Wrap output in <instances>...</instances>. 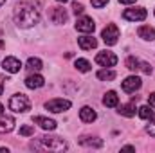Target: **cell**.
I'll return each instance as SVG.
<instances>
[{
	"mask_svg": "<svg viewBox=\"0 0 155 153\" xmlns=\"http://www.w3.org/2000/svg\"><path fill=\"white\" fill-rule=\"evenodd\" d=\"M13 18H15V24L22 29H29L33 25H36L40 20V11L29 2H22L15 7V13H13Z\"/></svg>",
	"mask_w": 155,
	"mask_h": 153,
	"instance_id": "6da1fadb",
	"label": "cell"
},
{
	"mask_svg": "<svg viewBox=\"0 0 155 153\" xmlns=\"http://www.w3.org/2000/svg\"><path fill=\"white\" fill-rule=\"evenodd\" d=\"M33 148H40V150H54V151H61L67 150V142L61 137H43L40 139V144H31Z\"/></svg>",
	"mask_w": 155,
	"mask_h": 153,
	"instance_id": "7a4b0ae2",
	"label": "cell"
},
{
	"mask_svg": "<svg viewBox=\"0 0 155 153\" xmlns=\"http://www.w3.org/2000/svg\"><path fill=\"white\" fill-rule=\"evenodd\" d=\"M9 108L15 112V114H25L27 110H31V101L27 96L24 94H15L11 99H9Z\"/></svg>",
	"mask_w": 155,
	"mask_h": 153,
	"instance_id": "3957f363",
	"label": "cell"
},
{
	"mask_svg": "<svg viewBox=\"0 0 155 153\" xmlns=\"http://www.w3.org/2000/svg\"><path fill=\"white\" fill-rule=\"evenodd\" d=\"M146 16H148V13L144 7H130V9H124V13H123V18L128 22H143V20H146Z\"/></svg>",
	"mask_w": 155,
	"mask_h": 153,
	"instance_id": "277c9868",
	"label": "cell"
},
{
	"mask_svg": "<svg viewBox=\"0 0 155 153\" xmlns=\"http://www.w3.org/2000/svg\"><path fill=\"white\" fill-rule=\"evenodd\" d=\"M45 108L52 114H61L71 108V101L69 99H51L45 103Z\"/></svg>",
	"mask_w": 155,
	"mask_h": 153,
	"instance_id": "5b68a950",
	"label": "cell"
},
{
	"mask_svg": "<svg viewBox=\"0 0 155 153\" xmlns=\"http://www.w3.org/2000/svg\"><path fill=\"white\" fill-rule=\"evenodd\" d=\"M101 38H103V41H105L107 45H116L117 40H119V29H117V25L108 24V25L101 31Z\"/></svg>",
	"mask_w": 155,
	"mask_h": 153,
	"instance_id": "8992f818",
	"label": "cell"
},
{
	"mask_svg": "<svg viewBox=\"0 0 155 153\" xmlns=\"http://www.w3.org/2000/svg\"><path fill=\"white\" fill-rule=\"evenodd\" d=\"M96 63L101 65V67H116L117 65V56L110 50H105V52H97L96 56Z\"/></svg>",
	"mask_w": 155,
	"mask_h": 153,
	"instance_id": "52a82bcc",
	"label": "cell"
},
{
	"mask_svg": "<svg viewBox=\"0 0 155 153\" xmlns=\"http://www.w3.org/2000/svg\"><path fill=\"white\" fill-rule=\"evenodd\" d=\"M96 29V22L90 16H81L76 20V31L83 33V34H92Z\"/></svg>",
	"mask_w": 155,
	"mask_h": 153,
	"instance_id": "ba28073f",
	"label": "cell"
},
{
	"mask_svg": "<svg viewBox=\"0 0 155 153\" xmlns=\"http://www.w3.org/2000/svg\"><path fill=\"white\" fill-rule=\"evenodd\" d=\"M121 86H123V90H124L126 94H134V92H137V90L143 86V81H141L139 76H128L123 83H121Z\"/></svg>",
	"mask_w": 155,
	"mask_h": 153,
	"instance_id": "9c48e42d",
	"label": "cell"
},
{
	"mask_svg": "<svg viewBox=\"0 0 155 153\" xmlns=\"http://www.w3.org/2000/svg\"><path fill=\"white\" fill-rule=\"evenodd\" d=\"M2 69H4L5 72H9V74H16V72H20L22 63H20L18 58H15V56H7V58L2 60Z\"/></svg>",
	"mask_w": 155,
	"mask_h": 153,
	"instance_id": "30bf717a",
	"label": "cell"
},
{
	"mask_svg": "<svg viewBox=\"0 0 155 153\" xmlns=\"http://www.w3.org/2000/svg\"><path fill=\"white\" fill-rule=\"evenodd\" d=\"M49 18L52 20V24H65L67 22V11L63 9V7H52L51 9V13H49Z\"/></svg>",
	"mask_w": 155,
	"mask_h": 153,
	"instance_id": "8fae6325",
	"label": "cell"
},
{
	"mask_svg": "<svg viewBox=\"0 0 155 153\" xmlns=\"http://www.w3.org/2000/svg\"><path fill=\"white\" fill-rule=\"evenodd\" d=\"M43 85H45V79H43V76H40L38 72L29 74V76L25 77V86H27V88H31V90L41 88Z\"/></svg>",
	"mask_w": 155,
	"mask_h": 153,
	"instance_id": "7c38bea8",
	"label": "cell"
},
{
	"mask_svg": "<svg viewBox=\"0 0 155 153\" xmlns=\"http://www.w3.org/2000/svg\"><path fill=\"white\" fill-rule=\"evenodd\" d=\"M78 43H79V47L83 50H92V49L97 47V40L94 38V36H90V34H85V36L78 38Z\"/></svg>",
	"mask_w": 155,
	"mask_h": 153,
	"instance_id": "4fadbf2b",
	"label": "cell"
},
{
	"mask_svg": "<svg viewBox=\"0 0 155 153\" xmlns=\"http://www.w3.org/2000/svg\"><path fill=\"white\" fill-rule=\"evenodd\" d=\"M15 130V119L9 115H0V133H9Z\"/></svg>",
	"mask_w": 155,
	"mask_h": 153,
	"instance_id": "5bb4252c",
	"label": "cell"
},
{
	"mask_svg": "<svg viewBox=\"0 0 155 153\" xmlns=\"http://www.w3.org/2000/svg\"><path fill=\"white\" fill-rule=\"evenodd\" d=\"M33 121H35L36 124H40V128L49 130V132H52V130L56 128V121L47 119V117H43V115H36V117H33Z\"/></svg>",
	"mask_w": 155,
	"mask_h": 153,
	"instance_id": "9a60e30c",
	"label": "cell"
},
{
	"mask_svg": "<svg viewBox=\"0 0 155 153\" xmlns=\"http://www.w3.org/2000/svg\"><path fill=\"white\" fill-rule=\"evenodd\" d=\"M137 34H139V38H143L144 41H153L155 40V29L150 27V25H141V27L137 29Z\"/></svg>",
	"mask_w": 155,
	"mask_h": 153,
	"instance_id": "2e32d148",
	"label": "cell"
},
{
	"mask_svg": "<svg viewBox=\"0 0 155 153\" xmlns=\"http://www.w3.org/2000/svg\"><path fill=\"white\" fill-rule=\"evenodd\" d=\"M96 117H97V114H96L90 106H83V108L79 110V119H81L83 122H94Z\"/></svg>",
	"mask_w": 155,
	"mask_h": 153,
	"instance_id": "e0dca14e",
	"label": "cell"
},
{
	"mask_svg": "<svg viewBox=\"0 0 155 153\" xmlns=\"http://www.w3.org/2000/svg\"><path fill=\"white\" fill-rule=\"evenodd\" d=\"M79 144L81 146H87V148H101L103 146V141L99 137H81L79 139Z\"/></svg>",
	"mask_w": 155,
	"mask_h": 153,
	"instance_id": "ac0fdd59",
	"label": "cell"
},
{
	"mask_svg": "<svg viewBox=\"0 0 155 153\" xmlns=\"http://www.w3.org/2000/svg\"><path fill=\"white\" fill-rule=\"evenodd\" d=\"M103 105H105V106H108V108H116L117 105H119V96H117L114 90L107 92V94H105V97H103Z\"/></svg>",
	"mask_w": 155,
	"mask_h": 153,
	"instance_id": "d6986e66",
	"label": "cell"
},
{
	"mask_svg": "<svg viewBox=\"0 0 155 153\" xmlns=\"http://www.w3.org/2000/svg\"><path fill=\"white\" fill-rule=\"evenodd\" d=\"M25 69H27L29 72H40V70L43 69V63H41L40 58H29L27 63H25Z\"/></svg>",
	"mask_w": 155,
	"mask_h": 153,
	"instance_id": "ffe728a7",
	"label": "cell"
},
{
	"mask_svg": "<svg viewBox=\"0 0 155 153\" xmlns=\"http://www.w3.org/2000/svg\"><path fill=\"white\" fill-rule=\"evenodd\" d=\"M117 112L124 117H134L135 115V105L134 103H126V105H117Z\"/></svg>",
	"mask_w": 155,
	"mask_h": 153,
	"instance_id": "44dd1931",
	"label": "cell"
},
{
	"mask_svg": "<svg viewBox=\"0 0 155 153\" xmlns=\"http://www.w3.org/2000/svg\"><path fill=\"white\" fill-rule=\"evenodd\" d=\"M116 76H117L116 70H112L108 67H105L97 72V79H101V81H112V79H116Z\"/></svg>",
	"mask_w": 155,
	"mask_h": 153,
	"instance_id": "7402d4cb",
	"label": "cell"
},
{
	"mask_svg": "<svg viewBox=\"0 0 155 153\" xmlns=\"http://www.w3.org/2000/svg\"><path fill=\"white\" fill-rule=\"evenodd\" d=\"M74 67H76L79 72H88V70L92 69L90 61H88V60H83V58H78L76 61H74Z\"/></svg>",
	"mask_w": 155,
	"mask_h": 153,
	"instance_id": "603a6c76",
	"label": "cell"
},
{
	"mask_svg": "<svg viewBox=\"0 0 155 153\" xmlns=\"http://www.w3.org/2000/svg\"><path fill=\"white\" fill-rule=\"evenodd\" d=\"M137 112H139V117H141V119H144V121H150V119H152V117L155 115L150 105H144V106H141Z\"/></svg>",
	"mask_w": 155,
	"mask_h": 153,
	"instance_id": "cb8c5ba5",
	"label": "cell"
},
{
	"mask_svg": "<svg viewBox=\"0 0 155 153\" xmlns=\"http://www.w3.org/2000/svg\"><path fill=\"white\" fill-rule=\"evenodd\" d=\"M139 60L135 58V56H130V58H126V69H130V70H139Z\"/></svg>",
	"mask_w": 155,
	"mask_h": 153,
	"instance_id": "d4e9b609",
	"label": "cell"
},
{
	"mask_svg": "<svg viewBox=\"0 0 155 153\" xmlns=\"http://www.w3.org/2000/svg\"><path fill=\"white\" fill-rule=\"evenodd\" d=\"M20 135H24V137H31V135H35V126H31V124H24V126H20Z\"/></svg>",
	"mask_w": 155,
	"mask_h": 153,
	"instance_id": "484cf974",
	"label": "cell"
},
{
	"mask_svg": "<svg viewBox=\"0 0 155 153\" xmlns=\"http://www.w3.org/2000/svg\"><path fill=\"white\" fill-rule=\"evenodd\" d=\"M146 132H148L152 137H155V115L150 119V124H146Z\"/></svg>",
	"mask_w": 155,
	"mask_h": 153,
	"instance_id": "4316f807",
	"label": "cell"
},
{
	"mask_svg": "<svg viewBox=\"0 0 155 153\" xmlns=\"http://www.w3.org/2000/svg\"><path fill=\"white\" fill-rule=\"evenodd\" d=\"M139 70H143L144 74H152V65H150V63L141 61V63H139Z\"/></svg>",
	"mask_w": 155,
	"mask_h": 153,
	"instance_id": "83f0119b",
	"label": "cell"
},
{
	"mask_svg": "<svg viewBox=\"0 0 155 153\" xmlns=\"http://www.w3.org/2000/svg\"><path fill=\"white\" fill-rule=\"evenodd\" d=\"M72 11H74L76 15H81V13L85 11V7H83V4H79V2H74V4H72Z\"/></svg>",
	"mask_w": 155,
	"mask_h": 153,
	"instance_id": "f1b7e54d",
	"label": "cell"
},
{
	"mask_svg": "<svg viewBox=\"0 0 155 153\" xmlns=\"http://www.w3.org/2000/svg\"><path fill=\"white\" fill-rule=\"evenodd\" d=\"M90 2H92V5L97 7V9H99V7H105V5L108 4V0H90Z\"/></svg>",
	"mask_w": 155,
	"mask_h": 153,
	"instance_id": "f546056e",
	"label": "cell"
},
{
	"mask_svg": "<svg viewBox=\"0 0 155 153\" xmlns=\"http://www.w3.org/2000/svg\"><path fill=\"white\" fill-rule=\"evenodd\" d=\"M148 105H150L152 108H155V92H152V94L148 96Z\"/></svg>",
	"mask_w": 155,
	"mask_h": 153,
	"instance_id": "4dcf8cb0",
	"label": "cell"
},
{
	"mask_svg": "<svg viewBox=\"0 0 155 153\" xmlns=\"http://www.w3.org/2000/svg\"><path fill=\"white\" fill-rule=\"evenodd\" d=\"M4 81H7V77H0V96L4 92Z\"/></svg>",
	"mask_w": 155,
	"mask_h": 153,
	"instance_id": "1f68e13d",
	"label": "cell"
},
{
	"mask_svg": "<svg viewBox=\"0 0 155 153\" xmlns=\"http://www.w3.org/2000/svg\"><path fill=\"white\" fill-rule=\"evenodd\" d=\"M123 151H135V148L134 146H124V148H121Z\"/></svg>",
	"mask_w": 155,
	"mask_h": 153,
	"instance_id": "d6a6232c",
	"label": "cell"
},
{
	"mask_svg": "<svg viewBox=\"0 0 155 153\" xmlns=\"http://www.w3.org/2000/svg\"><path fill=\"white\" fill-rule=\"evenodd\" d=\"M119 2H121V4H126V5H130V4H134L135 0H119Z\"/></svg>",
	"mask_w": 155,
	"mask_h": 153,
	"instance_id": "836d02e7",
	"label": "cell"
},
{
	"mask_svg": "<svg viewBox=\"0 0 155 153\" xmlns=\"http://www.w3.org/2000/svg\"><path fill=\"white\" fill-rule=\"evenodd\" d=\"M0 115H4V105L0 103Z\"/></svg>",
	"mask_w": 155,
	"mask_h": 153,
	"instance_id": "e575fe53",
	"label": "cell"
},
{
	"mask_svg": "<svg viewBox=\"0 0 155 153\" xmlns=\"http://www.w3.org/2000/svg\"><path fill=\"white\" fill-rule=\"evenodd\" d=\"M0 151H5V153H7L9 150H7V148H4V146H0Z\"/></svg>",
	"mask_w": 155,
	"mask_h": 153,
	"instance_id": "d590c367",
	"label": "cell"
},
{
	"mask_svg": "<svg viewBox=\"0 0 155 153\" xmlns=\"http://www.w3.org/2000/svg\"><path fill=\"white\" fill-rule=\"evenodd\" d=\"M2 47H4V40L0 38V49H2Z\"/></svg>",
	"mask_w": 155,
	"mask_h": 153,
	"instance_id": "8d00e7d4",
	"label": "cell"
},
{
	"mask_svg": "<svg viewBox=\"0 0 155 153\" xmlns=\"http://www.w3.org/2000/svg\"><path fill=\"white\" fill-rule=\"evenodd\" d=\"M56 2H60V4H65V2H67V0H56Z\"/></svg>",
	"mask_w": 155,
	"mask_h": 153,
	"instance_id": "74e56055",
	"label": "cell"
},
{
	"mask_svg": "<svg viewBox=\"0 0 155 153\" xmlns=\"http://www.w3.org/2000/svg\"><path fill=\"white\" fill-rule=\"evenodd\" d=\"M5 4V0H0V5H4Z\"/></svg>",
	"mask_w": 155,
	"mask_h": 153,
	"instance_id": "f35d334b",
	"label": "cell"
},
{
	"mask_svg": "<svg viewBox=\"0 0 155 153\" xmlns=\"http://www.w3.org/2000/svg\"><path fill=\"white\" fill-rule=\"evenodd\" d=\"M153 13H155V11H153Z\"/></svg>",
	"mask_w": 155,
	"mask_h": 153,
	"instance_id": "ab89813d",
	"label": "cell"
}]
</instances>
